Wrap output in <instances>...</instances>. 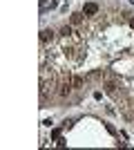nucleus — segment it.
<instances>
[{"label": "nucleus", "mask_w": 134, "mask_h": 150, "mask_svg": "<svg viewBox=\"0 0 134 150\" xmlns=\"http://www.w3.org/2000/svg\"><path fill=\"white\" fill-rule=\"evenodd\" d=\"M81 20H83L81 13H72V25H81Z\"/></svg>", "instance_id": "4"}, {"label": "nucleus", "mask_w": 134, "mask_h": 150, "mask_svg": "<svg viewBox=\"0 0 134 150\" xmlns=\"http://www.w3.org/2000/svg\"><path fill=\"white\" fill-rule=\"evenodd\" d=\"M130 25H132V29H134V18H132V20H130Z\"/></svg>", "instance_id": "8"}, {"label": "nucleus", "mask_w": 134, "mask_h": 150, "mask_svg": "<svg viewBox=\"0 0 134 150\" xmlns=\"http://www.w3.org/2000/svg\"><path fill=\"white\" fill-rule=\"evenodd\" d=\"M114 90H116V85H114L112 81H107V83H105V92H109V94H112Z\"/></svg>", "instance_id": "5"}, {"label": "nucleus", "mask_w": 134, "mask_h": 150, "mask_svg": "<svg viewBox=\"0 0 134 150\" xmlns=\"http://www.w3.org/2000/svg\"><path fill=\"white\" fill-rule=\"evenodd\" d=\"M51 38H54V31L51 29H43L40 31V40H43V43H47V40H51Z\"/></svg>", "instance_id": "2"}, {"label": "nucleus", "mask_w": 134, "mask_h": 150, "mask_svg": "<svg viewBox=\"0 0 134 150\" xmlns=\"http://www.w3.org/2000/svg\"><path fill=\"white\" fill-rule=\"evenodd\" d=\"M72 88H83V79H81V76H74V79H72Z\"/></svg>", "instance_id": "3"}, {"label": "nucleus", "mask_w": 134, "mask_h": 150, "mask_svg": "<svg viewBox=\"0 0 134 150\" xmlns=\"http://www.w3.org/2000/svg\"><path fill=\"white\" fill-rule=\"evenodd\" d=\"M69 34H72V27L69 25H65L63 29H60V36H69Z\"/></svg>", "instance_id": "6"}, {"label": "nucleus", "mask_w": 134, "mask_h": 150, "mask_svg": "<svg viewBox=\"0 0 134 150\" xmlns=\"http://www.w3.org/2000/svg\"><path fill=\"white\" fill-rule=\"evenodd\" d=\"M83 11L87 13V16H94V13L98 11V5H96V2H85V7H83Z\"/></svg>", "instance_id": "1"}, {"label": "nucleus", "mask_w": 134, "mask_h": 150, "mask_svg": "<svg viewBox=\"0 0 134 150\" xmlns=\"http://www.w3.org/2000/svg\"><path fill=\"white\" fill-rule=\"evenodd\" d=\"M67 94H69V85H65V88L60 90V96H67Z\"/></svg>", "instance_id": "7"}]
</instances>
